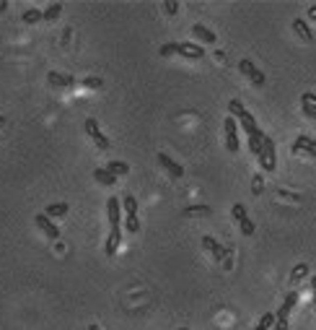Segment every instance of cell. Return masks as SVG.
Listing matches in <instances>:
<instances>
[{
	"instance_id": "obj_1",
	"label": "cell",
	"mask_w": 316,
	"mask_h": 330,
	"mask_svg": "<svg viewBox=\"0 0 316 330\" xmlns=\"http://www.w3.org/2000/svg\"><path fill=\"white\" fill-rule=\"evenodd\" d=\"M223 130H225V148H228L231 154H236L238 151V122L233 117H225L223 120Z\"/></svg>"
},
{
	"instance_id": "obj_2",
	"label": "cell",
	"mask_w": 316,
	"mask_h": 330,
	"mask_svg": "<svg viewBox=\"0 0 316 330\" xmlns=\"http://www.w3.org/2000/svg\"><path fill=\"white\" fill-rule=\"evenodd\" d=\"M238 70H241L244 76H249L254 86H265V73H262L252 60H241V63H238Z\"/></svg>"
},
{
	"instance_id": "obj_3",
	"label": "cell",
	"mask_w": 316,
	"mask_h": 330,
	"mask_svg": "<svg viewBox=\"0 0 316 330\" xmlns=\"http://www.w3.org/2000/svg\"><path fill=\"white\" fill-rule=\"evenodd\" d=\"M262 156L267 159V169L272 172L277 167V148H275V140L269 138V136L262 138Z\"/></svg>"
},
{
	"instance_id": "obj_4",
	"label": "cell",
	"mask_w": 316,
	"mask_h": 330,
	"mask_svg": "<svg viewBox=\"0 0 316 330\" xmlns=\"http://www.w3.org/2000/svg\"><path fill=\"white\" fill-rule=\"evenodd\" d=\"M202 247H205V250L213 255V258L218 260V262H223L225 260V255H231V250H223L221 247V242H218V239H213V237H202Z\"/></svg>"
},
{
	"instance_id": "obj_5",
	"label": "cell",
	"mask_w": 316,
	"mask_h": 330,
	"mask_svg": "<svg viewBox=\"0 0 316 330\" xmlns=\"http://www.w3.org/2000/svg\"><path fill=\"white\" fill-rule=\"evenodd\" d=\"M158 164H161V167L166 169L174 179H182L184 177V167H182V164H176L169 154H158Z\"/></svg>"
},
{
	"instance_id": "obj_6",
	"label": "cell",
	"mask_w": 316,
	"mask_h": 330,
	"mask_svg": "<svg viewBox=\"0 0 316 330\" xmlns=\"http://www.w3.org/2000/svg\"><path fill=\"white\" fill-rule=\"evenodd\" d=\"M176 55H182L187 60H200V57H205V50H202L200 44L182 42V44H176Z\"/></svg>"
},
{
	"instance_id": "obj_7",
	"label": "cell",
	"mask_w": 316,
	"mask_h": 330,
	"mask_svg": "<svg viewBox=\"0 0 316 330\" xmlns=\"http://www.w3.org/2000/svg\"><path fill=\"white\" fill-rule=\"evenodd\" d=\"M34 221H36V226H39L49 239H60V226H57V224L52 221V219H47L44 213H36V219H34Z\"/></svg>"
},
{
	"instance_id": "obj_8",
	"label": "cell",
	"mask_w": 316,
	"mask_h": 330,
	"mask_svg": "<svg viewBox=\"0 0 316 330\" xmlns=\"http://www.w3.org/2000/svg\"><path fill=\"white\" fill-rule=\"evenodd\" d=\"M296 304H298V291L293 289V291H288V296H285L283 307L277 310L275 320H288V317H290V312H293V307H296Z\"/></svg>"
},
{
	"instance_id": "obj_9",
	"label": "cell",
	"mask_w": 316,
	"mask_h": 330,
	"mask_svg": "<svg viewBox=\"0 0 316 330\" xmlns=\"http://www.w3.org/2000/svg\"><path fill=\"white\" fill-rule=\"evenodd\" d=\"M300 151H306L308 156H316V140H311L308 136H298L293 140V154H300Z\"/></svg>"
},
{
	"instance_id": "obj_10",
	"label": "cell",
	"mask_w": 316,
	"mask_h": 330,
	"mask_svg": "<svg viewBox=\"0 0 316 330\" xmlns=\"http://www.w3.org/2000/svg\"><path fill=\"white\" fill-rule=\"evenodd\" d=\"M47 81H49L52 86H60V88H70V86H75V78H73V76H67V73H57V70L47 73Z\"/></svg>"
},
{
	"instance_id": "obj_11",
	"label": "cell",
	"mask_w": 316,
	"mask_h": 330,
	"mask_svg": "<svg viewBox=\"0 0 316 330\" xmlns=\"http://www.w3.org/2000/svg\"><path fill=\"white\" fill-rule=\"evenodd\" d=\"M119 200L117 198H109L107 200V216H109V224H111V229H119Z\"/></svg>"
},
{
	"instance_id": "obj_12",
	"label": "cell",
	"mask_w": 316,
	"mask_h": 330,
	"mask_svg": "<svg viewBox=\"0 0 316 330\" xmlns=\"http://www.w3.org/2000/svg\"><path fill=\"white\" fill-rule=\"evenodd\" d=\"M293 32H296L303 42H314V32H311V26H308L303 18H296V21H293Z\"/></svg>"
},
{
	"instance_id": "obj_13",
	"label": "cell",
	"mask_w": 316,
	"mask_h": 330,
	"mask_svg": "<svg viewBox=\"0 0 316 330\" xmlns=\"http://www.w3.org/2000/svg\"><path fill=\"white\" fill-rule=\"evenodd\" d=\"M119 244H122V229H111L109 231V237H107V255H114L119 250Z\"/></svg>"
},
{
	"instance_id": "obj_14",
	"label": "cell",
	"mask_w": 316,
	"mask_h": 330,
	"mask_svg": "<svg viewBox=\"0 0 316 330\" xmlns=\"http://www.w3.org/2000/svg\"><path fill=\"white\" fill-rule=\"evenodd\" d=\"M192 34L197 36L200 42H205V44H215V39H218V36L210 32L207 26H202V24H194V26H192Z\"/></svg>"
},
{
	"instance_id": "obj_15",
	"label": "cell",
	"mask_w": 316,
	"mask_h": 330,
	"mask_svg": "<svg viewBox=\"0 0 316 330\" xmlns=\"http://www.w3.org/2000/svg\"><path fill=\"white\" fill-rule=\"evenodd\" d=\"M236 122H238V125H241V127H244V130H246V133H249V136H254V133H257V130H259V125H257V120H254V115H252V112H244V115H241V117H238V120H236Z\"/></svg>"
},
{
	"instance_id": "obj_16",
	"label": "cell",
	"mask_w": 316,
	"mask_h": 330,
	"mask_svg": "<svg viewBox=\"0 0 316 330\" xmlns=\"http://www.w3.org/2000/svg\"><path fill=\"white\" fill-rule=\"evenodd\" d=\"M65 213H67V203H52V206H47V211H44L47 219H60V216H65Z\"/></svg>"
},
{
	"instance_id": "obj_17",
	"label": "cell",
	"mask_w": 316,
	"mask_h": 330,
	"mask_svg": "<svg viewBox=\"0 0 316 330\" xmlns=\"http://www.w3.org/2000/svg\"><path fill=\"white\" fill-rule=\"evenodd\" d=\"M107 172H109L111 177L127 174V172H130V164H125V161H109V164H107Z\"/></svg>"
},
{
	"instance_id": "obj_18",
	"label": "cell",
	"mask_w": 316,
	"mask_h": 330,
	"mask_svg": "<svg viewBox=\"0 0 316 330\" xmlns=\"http://www.w3.org/2000/svg\"><path fill=\"white\" fill-rule=\"evenodd\" d=\"M306 276H308V265L306 262H298V265L293 268V273H290V286H296V283L300 278H306Z\"/></svg>"
},
{
	"instance_id": "obj_19",
	"label": "cell",
	"mask_w": 316,
	"mask_h": 330,
	"mask_svg": "<svg viewBox=\"0 0 316 330\" xmlns=\"http://www.w3.org/2000/svg\"><path fill=\"white\" fill-rule=\"evenodd\" d=\"M262 138H265V133H262V130H257L254 136H249V151H252L254 156L262 154Z\"/></svg>"
},
{
	"instance_id": "obj_20",
	"label": "cell",
	"mask_w": 316,
	"mask_h": 330,
	"mask_svg": "<svg viewBox=\"0 0 316 330\" xmlns=\"http://www.w3.org/2000/svg\"><path fill=\"white\" fill-rule=\"evenodd\" d=\"M94 179L99 185H117V177H111L107 169H94Z\"/></svg>"
},
{
	"instance_id": "obj_21",
	"label": "cell",
	"mask_w": 316,
	"mask_h": 330,
	"mask_svg": "<svg viewBox=\"0 0 316 330\" xmlns=\"http://www.w3.org/2000/svg\"><path fill=\"white\" fill-rule=\"evenodd\" d=\"M63 13V3H52L47 5V11H42V21H55Z\"/></svg>"
},
{
	"instance_id": "obj_22",
	"label": "cell",
	"mask_w": 316,
	"mask_h": 330,
	"mask_svg": "<svg viewBox=\"0 0 316 330\" xmlns=\"http://www.w3.org/2000/svg\"><path fill=\"white\" fill-rule=\"evenodd\" d=\"M119 206L125 208V213H127V216H138V200H135L132 195H125Z\"/></svg>"
},
{
	"instance_id": "obj_23",
	"label": "cell",
	"mask_w": 316,
	"mask_h": 330,
	"mask_svg": "<svg viewBox=\"0 0 316 330\" xmlns=\"http://www.w3.org/2000/svg\"><path fill=\"white\" fill-rule=\"evenodd\" d=\"M210 211H213L210 206H187L182 213L184 216H210Z\"/></svg>"
},
{
	"instance_id": "obj_24",
	"label": "cell",
	"mask_w": 316,
	"mask_h": 330,
	"mask_svg": "<svg viewBox=\"0 0 316 330\" xmlns=\"http://www.w3.org/2000/svg\"><path fill=\"white\" fill-rule=\"evenodd\" d=\"M228 112H231L233 120H238V117H241L244 112H246V107H244V104L238 102V99H231V102H228Z\"/></svg>"
},
{
	"instance_id": "obj_25",
	"label": "cell",
	"mask_w": 316,
	"mask_h": 330,
	"mask_svg": "<svg viewBox=\"0 0 316 330\" xmlns=\"http://www.w3.org/2000/svg\"><path fill=\"white\" fill-rule=\"evenodd\" d=\"M272 325H275V314L272 312H265L259 317V322H257V328H254V330H269Z\"/></svg>"
},
{
	"instance_id": "obj_26",
	"label": "cell",
	"mask_w": 316,
	"mask_h": 330,
	"mask_svg": "<svg viewBox=\"0 0 316 330\" xmlns=\"http://www.w3.org/2000/svg\"><path fill=\"white\" fill-rule=\"evenodd\" d=\"M231 216H233V221H238L241 224L244 219H249V213H246V206H241V203H236L231 208Z\"/></svg>"
},
{
	"instance_id": "obj_27",
	"label": "cell",
	"mask_w": 316,
	"mask_h": 330,
	"mask_svg": "<svg viewBox=\"0 0 316 330\" xmlns=\"http://www.w3.org/2000/svg\"><path fill=\"white\" fill-rule=\"evenodd\" d=\"M26 21V24H36V21H42V11H36V8H29L24 11V16H21Z\"/></svg>"
},
{
	"instance_id": "obj_28",
	"label": "cell",
	"mask_w": 316,
	"mask_h": 330,
	"mask_svg": "<svg viewBox=\"0 0 316 330\" xmlns=\"http://www.w3.org/2000/svg\"><path fill=\"white\" fill-rule=\"evenodd\" d=\"M86 133H88L91 138H96V136L101 133V130H99V122H96L94 117H88V120H86Z\"/></svg>"
},
{
	"instance_id": "obj_29",
	"label": "cell",
	"mask_w": 316,
	"mask_h": 330,
	"mask_svg": "<svg viewBox=\"0 0 316 330\" xmlns=\"http://www.w3.org/2000/svg\"><path fill=\"white\" fill-rule=\"evenodd\" d=\"M125 226H127V231H140V221H138V216H127L125 219Z\"/></svg>"
},
{
	"instance_id": "obj_30",
	"label": "cell",
	"mask_w": 316,
	"mask_h": 330,
	"mask_svg": "<svg viewBox=\"0 0 316 330\" xmlns=\"http://www.w3.org/2000/svg\"><path fill=\"white\" fill-rule=\"evenodd\" d=\"M101 84H104V81H101V78H96V76L83 78V86H86V88H101Z\"/></svg>"
},
{
	"instance_id": "obj_31",
	"label": "cell",
	"mask_w": 316,
	"mask_h": 330,
	"mask_svg": "<svg viewBox=\"0 0 316 330\" xmlns=\"http://www.w3.org/2000/svg\"><path fill=\"white\" fill-rule=\"evenodd\" d=\"M171 55H176V42H169L161 47V57H171Z\"/></svg>"
},
{
	"instance_id": "obj_32",
	"label": "cell",
	"mask_w": 316,
	"mask_h": 330,
	"mask_svg": "<svg viewBox=\"0 0 316 330\" xmlns=\"http://www.w3.org/2000/svg\"><path fill=\"white\" fill-rule=\"evenodd\" d=\"M94 143H96V146H99V148H101V151H107V148L111 146V143H109V138H107V136H104V133H99V136H96V138H94Z\"/></svg>"
},
{
	"instance_id": "obj_33",
	"label": "cell",
	"mask_w": 316,
	"mask_h": 330,
	"mask_svg": "<svg viewBox=\"0 0 316 330\" xmlns=\"http://www.w3.org/2000/svg\"><path fill=\"white\" fill-rule=\"evenodd\" d=\"M238 226H241V231H244L246 237H252V234H254V221H252V219H244L241 224H238Z\"/></svg>"
},
{
	"instance_id": "obj_34",
	"label": "cell",
	"mask_w": 316,
	"mask_h": 330,
	"mask_svg": "<svg viewBox=\"0 0 316 330\" xmlns=\"http://www.w3.org/2000/svg\"><path fill=\"white\" fill-rule=\"evenodd\" d=\"M300 104H303V102H300ZM303 115L308 120H316V107H314V104H303Z\"/></svg>"
},
{
	"instance_id": "obj_35",
	"label": "cell",
	"mask_w": 316,
	"mask_h": 330,
	"mask_svg": "<svg viewBox=\"0 0 316 330\" xmlns=\"http://www.w3.org/2000/svg\"><path fill=\"white\" fill-rule=\"evenodd\" d=\"M163 11H166L169 16H174V13L179 11V3H174V0H169V3H163Z\"/></svg>"
},
{
	"instance_id": "obj_36",
	"label": "cell",
	"mask_w": 316,
	"mask_h": 330,
	"mask_svg": "<svg viewBox=\"0 0 316 330\" xmlns=\"http://www.w3.org/2000/svg\"><path fill=\"white\" fill-rule=\"evenodd\" d=\"M262 185H265V182H262V177H254V182H252V190L259 195V192H262Z\"/></svg>"
},
{
	"instance_id": "obj_37",
	"label": "cell",
	"mask_w": 316,
	"mask_h": 330,
	"mask_svg": "<svg viewBox=\"0 0 316 330\" xmlns=\"http://www.w3.org/2000/svg\"><path fill=\"white\" fill-rule=\"evenodd\" d=\"M275 330H288V320H275Z\"/></svg>"
},
{
	"instance_id": "obj_38",
	"label": "cell",
	"mask_w": 316,
	"mask_h": 330,
	"mask_svg": "<svg viewBox=\"0 0 316 330\" xmlns=\"http://www.w3.org/2000/svg\"><path fill=\"white\" fill-rule=\"evenodd\" d=\"M311 289H314V310H316V276L311 278Z\"/></svg>"
},
{
	"instance_id": "obj_39",
	"label": "cell",
	"mask_w": 316,
	"mask_h": 330,
	"mask_svg": "<svg viewBox=\"0 0 316 330\" xmlns=\"http://www.w3.org/2000/svg\"><path fill=\"white\" fill-rule=\"evenodd\" d=\"M308 18H316V5H311V8H308Z\"/></svg>"
},
{
	"instance_id": "obj_40",
	"label": "cell",
	"mask_w": 316,
	"mask_h": 330,
	"mask_svg": "<svg viewBox=\"0 0 316 330\" xmlns=\"http://www.w3.org/2000/svg\"><path fill=\"white\" fill-rule=\"evenodd\" d=\"M3 11H8V3H3V0H0V13Z\"/></svg>"
},
{
	"instance_id": "obj_41",
	"label": "cell",
	"mask_w": 316,
	"mask_h": 330,
	"mask_svg": "<svg viewBox=\"0 0 316 330\" xmlns=\"http://www.w3.org/2000/svg\"><path fill=\"white\" fill-rule=\"evenodd\" d=\"M179 330H187V328H179Z\"/></svg>"
}]
</instances>
